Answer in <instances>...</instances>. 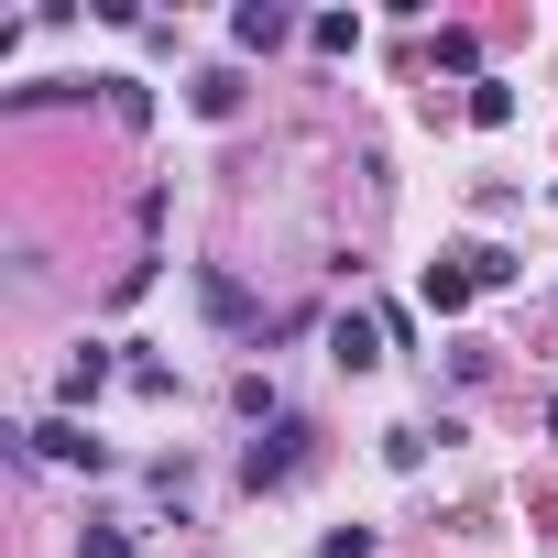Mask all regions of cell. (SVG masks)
<instances>
[{"label": "cell", "instance_id": "cell-1", "mask_svg": "<svg viewBox=\"0 0 558 558\" xmlns=\"http://www.w3.org/2000/svg\"><path fill=\"white\" fill-rule=\"evenodd\" d=\"M296 471H307V427H296V416H274V427L241 449V482H252V493H286Z\"/></svg>", "mask_w": 558, "mask_h": 558}, {"label": "cell", "instance_id": "cell-2", "mask_svg": "<svg viewBox=\"0 0 558 558\" xmlns=\"http://www.w3.org/2000/svg\"><path fill=\"white\" fill-rule=\"evenodd\" d=\"M23 449H34V460H56V471H110V438H88L77 416H45V427H23Z\"/></svg>", "mask_w": 558, "mask_h": 558}, {"label": "cell", "instance_id": "cell-3", "mask_svg": "<svg viewBox=\"0 0 558 558\" xmlns=\"http://www.w3.org/2000/svg\"><path fill=\"white\" fill-rule=\"evenodd\" d=\"M329 362L340 373H373L384 362V318H329Z\"/></svg>", "mask_w": 558, "mask_h": 558}, {"label": "cell", "instance_id": "cell-4", "mask_svg": "<svg viewBox=\"0 0 558 558\" xmlns=\"http://www.w3.org/2000/svg\"><path fill=\"white\" fill-rule=\"evenodd\" d=\"M286 34H296V12H274V0H252V12H230V45H241V56H274Z\"/></svg>", "mask_w": 558, "mask_h": 558}, {"label": "cell", "instance_id": "cell-5", "mask_svg": "<svg viewBox=\"0 0 558 558\" xmlns=\"http://www.w3.org/2000/svg\"><path fill=\"white\" fill-rule=\"evenodd\" d=\"M416 296H427L438 318H460V307L482 296V274H471V263H427V286H416Z\"/></svg>", "mask_w": 558, "mask_h": 558}, {"label": "cell", "instance_id": "cell-6", "mask_svg": "<svg viewBox=\"0 0 558 558\" xmlns=\"http://www.w3.org/2000/svg\"><path fill=\"white\" fill-rule=\"evenodd\" d=\"M99 384H110V351H77V362H66V384H56V395H66V416H77Z\"/></svg>", "mask_w": 558, "mask_h": 558}, {"label": "cell", "instance_id": "cell-7", "mask_svg": "<svg viewBox=\"0 0 558 558\" xmlns=\"http://www.w3.org/2000/svg\"><path fill=\"white\" fill-rule=\"evenodd\" d=\"M197 296H208V318H230V329H241V318H252V296H241V286H230V274H197Z\"/></svg>", "mask_w": 558, "mask_h": 558}, {"label": "cell", "instance_id": "cell-8", "mask_svg": "<svg viewBox=\"0 0 558 558\" xmlns=\"http://www.w3.org/2000/svg\"><path fill=\"white\" fill-rule=\"evenodd\" d=\"M307 45H318V56H351V45H362V23H351V12H318V23H307Z\"/></svg>", "mask_w": 558, "mask_h": 558}, {"label": "cell", "instance_id": "cell-9", "mask_svg": "<svg viewBox=\"0 0 558 558\" xmlns=\"http://www.w3.org/2000/svg\"><path fill=\"white\" fill-rule=\"evenodd\" d=\"M471 121H482V132H504V121H514V88H504V77H482V88H471Z\"/></svg>", "mask_w": 558, "mask_h": 558}, {"label": "cell", "instance_id": "cell-10", "mask_svg": "<svg viewBox=\"0 0 558 558\" xmlns=\"http://www.w3.org/2000/svg\"><path fill=\"white\" fill-rule=\"evenodd\" d=\"M77 558H132V525H77Z\"/></svg>", "mask_w": 558, "mask_h": 558}, {"label": "cell", "instance_id": "cell-11", "mask_svg": "<svg viewBox=\"0 0 558 558\" xmlns=\"http://www.w3.org/2000/svg\"><path fill=\"white\" fill-rule=\"evenodd\" d=\"M547 438H558V395H547Z\"/></svg>", "mask_w": 558, "mask_h": 558}]
</instances>
